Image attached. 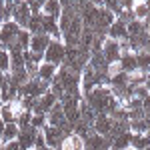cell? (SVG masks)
<instances>
[{"mask_svg": "<svg viewBox=\"0 0 150 150\" xmlns=\"http://www.w3.org/2000/svg\"><path fill=\"white\" fill-rule=\"evenodd\" d=\"M82 98H84V102L88 104L96 114H108L110 116L118 106H122L114 98V94H112V90L108 86H96L90 92H86Z\"/></svg>", "mask_w": 150, "mask_h": 150, "instance_id": "6da1fadb", "label": "cell"}, {"mask_svg": "<svg viewBox=\"0 0 150 150\" xmlns=\"http://www.w3.org/2000/svg\"><path fill=\"white\" fill-rule=\"evenodd\" d=\"M64 58H66V46L62 44V40H50L46 52H44V62L60 68L64 64Z\"/></svg>", "mask_w": 150, "mask_h": 150, "instance_id": "7a4b0ae2", "label": "cell"}, {"mask_svg": "<svg viewBox=\"0 0 150 150\" xmlns=\"http://www.w3.org/2000/svg\"><path fill=\"white\" fill-rule=\"evenodd\" d=\"M50 90V84H46V82H42L38 76H34V78H30V80L24 84L22 88H20V92H18V96H30V98H40V96H44V94Z\"/></svg>", "mask_w": 150, "mask_h": 150, "instance_id": "3957f363", "label": "cell"}, {"mask_svg": "<svg viewBox=\"0 0 150 150\" xmlns=\"http://www.w3.org/2000/svg\"><path fill=\"white\" fill-rule=\"evenodd\" d=\"M20 30H22V28L14 22V20L2 22V28H0V42L6 46V50H10V48L14 46L16 36H18V32H20Z\"/></svg>", "mask_w": 150, "mask_h": 150, "instance_id": "277c9868", "label": "cell"}, {"mask_svg": "<svg viewBox=\"0 0 150 150\" xmlns=\"http://www.w3.org/2000/svg\"><path fill=\"white\" fill-rule=\"evenodd\" d=\"M42 134H44V140H46V146H48V148H54V150H60V146H62L64 138H66V136H70V134H66V132H64V130L54 128V126H48V124L42 128Z\"/></svg>", "mask_w": 150, "mask_h": 150, "instance_id": "5b68a950", "label": "cell"}, {"mask_svg": "<svg viewBox=\"0 0 150 150\" xmlns=\"http://www.w3.org/2000/svg\"><path fill=\"white\" fill-rule=\"evenodd\" d=\"M20 112H22V106H20L18 100H14V102H4L0 106V120H2L4 124H14Z\"/></svg>", "mask_w": 150, "mask_h": 150, "instance_id": "8992f818", "label": "cell"}, {"mask_svg": "<svg viewBox=\"0 0 150 150\" xmlns=\"http://www.w3.org/2000/svg\"><path fill=\"white\" fill-rule=\"evenodd\" d=\"M58 104V98L54 96V94L48 90L44 96H40L38 100H36V106L32 108V114H42V116H48V112L54 108Z\"/></svg>", "mask_w": 150, "mask_h": 150, "instance_id": "52a82bcc", "label": "cell"}, {"mask_svg": "<svg viewBox=\"0 0 150 150\" xmlns=\"http://www.w3.org/2000/svg\"><path fill=\"white\" fill-rule=\"evenodd\" d=\"M102 56L106 58L108 64H114V62H120V56H122V50H120V44L116 40H110L106 38L102 44Z\"/></svg>", "mask_w": 150, "mask_h": 150, "instance_id": "ba28073f", "label": "cell"}, {"mask_svg": "<svg viewBox=\"0 0 150 150\" xmlns=\"http://www.w3.org/2000/svg\"><path fill=\"white\" fill-rule=\"evenodd\" d=\"M30 8H28V2H16L14 4V12H12V20L18 24L22 30H26L28 20H30Z\"/></svg>", "mask_w": 150, "mask_h": 150, "instance_id": "9c48e42d", "label": "cell"}, {"mask_svg": "<svg viewBox=\"0 0 150 150\" xmlns=\"http://www.w3.org/2000/svg\"><path fill=\"white\" fill-rule=\"evenodd\" d=\"M84 150H110V140L92 132L88 138H84Z\"/></svg>", "mask_w": 150, "mask_h": 150, "instance_id": "30bf717a", "label": "cell"}, {"mask_svg": "<svg viewBox=\"0 0 150 150\" xmlns=\"http://www.w3.org/2000/svg\"><path fill=\"white\" fill-rule=\"evenodd\" d=\"M40 130H36V128L28 126V128H22L20 132H18V144H20V148L22 150H30L34 148V140H36V134H38Z\"/></svg>", "mask_w": 150, "mask_h": 150, "instance_id": "8fae6325", "label": "cell"}, {"mask_svg": "<svg viewBox=\"0 0 150 150\" xmlns=\"http://www.w3.org/2000/svg\"><path fill=\"white\" fill-rule=\"evenodd\" d=\"M112 128V118L108 114H96V120L92 124V132L94 134H100V136H108Z\"/></svg>", "mask_w": 150, "mask_h": 150, "instance_id": "7c38bea8", "label": "cell"}, {"mask_svg": "<svg viewBox=\"0 0 150 150\" xmlns=\"http://www.w3.org/2000/svg\"><path fill=\"white\" fill-rule=\"evenodd\" d=\"M50 36L48 34H34L30 36V48L28 50H32V52H36V54H42L44 56V52H46L48 44H50Z\"/></svg>", "mask_w": 150, "mask_h": 150, "instance_id": "4fadbf2b", "label": "cell"}, {"mask_svg": "<svg viewBox=\"0 0 150 150\" xmlns=\"http://www.w3.org/2000/svg\"><path fill=\"white\" fill-rule=\"evenodd\" d=\"M120 68L124 74H134V72H138V62H136V54L134 52H122V56H120Z\"/></svg>", "mask_w": 150, "mask_h": 150, "instance_id": "5bb4252c", "label": "cell"}, {"mask_svg": "<svg viewBox=\"0 0 150 150\" xmlns=\"http://www.w3.org/2000/svg\"><path fill=\"white\" fill-rule=\"evenodd\" d=\"M128 128H130L132 134H148L150 132V118L148 116H142V118H136V120H130Z\"/></svg>", "mask_w": 150, "mask_h": 150, "instance_id": "9a60e30c", "label": "cell"}, {"mask_svg": "<svg viewBox=\"0 0 150 150\" xmlns=\"http://www.w3.org/2000/svg\"><path fill=\"white\" fill-rule=\"evenodd\" d=\"M60 14H62V2H58V0H48V2H44L42 16H48L52 20H58Z\"/></svg>", "mask_w": 150, "mask_h": 150, "instance_id": "2e32d148", "label": "cell"}, {"mask_svg": "<svg viewBox=\"0 0 150 150\" xmlns=\"http://www.w3.org/2000/svg\"><path fill=\"white\" fill-rule=\"evenodd\" d=\"M56 72H58V66L48 64V62H42V64L38 66V78H40L42 82H46V84H52Z\"/></svg>", "mask_w": 150, "mask_h": 150, "instance_id": "e0dca14e", "label": "cell"}, {"mask_svg": "<svg viewBox=\"0 0 150 150\" xmlns=\"http://www.w3.org/2000/svg\"><path fill=\"white\" fill-rule=\"evenodd\" d=\"M108 38L110 40H116V42H122V40H128V34H126V24H122V22H118L116 20L110 28H108Z\"/></svg>", "mask_w": 150, "mask_h": 150, "instance_id": "ac0fdd59", "label": "cell"}, {"mask_svg": "<svg viewBox=\"0 0 150 150\" xmlns=\"http://www.w3.org/2000/svg\"><path fill=\"white\" fill-rule=\"evenodd\" d=\"M10 54V72H16V70H22L24 68V52L20 48H10L8 50Z\"/></svg>", "mask_w": 150, "mask_h": 150, "instance_id": "d6986e66", "label": "cell"}, {"mask_svg": "<svg viewBox=\"0 0 150 150\" xmlns=\"http://www.w3.org/2000/svg\"><path fill=\"white\" fill-rule=\"evenodd\" d=\"M130 142H132V132L128 130L110 142V150H130Z\"/></svg>", "mask_w": 150, "mask_h": 150, "instance_id": "ffe728a7", "label": "cell"}, {"mask_svg": "<svg viewBox=\"0 0 150 150\" xmlns=\"http://www.w3.org/2000/svg\"><path fill=\"white\" fill-rule=\"evenodd\" d=\"M60 150H84V140H82L78 134H74V132H72L70 136L64 138Z\"/></svg>", "mask_w": 150, "mask_h": 150, "instance_id": "44dd1931", "label": "cell"}, {"mask_svg": "<svg viewBox=\"0 0 150 150\" xmlns=\"http://www.w3.org/2000/svg\"><path fill=\"white\" fill-rule=\"evenodd\" d=\"M130 148H134V150H146V148H150V132H148V134H132Z\"/></svg>", "mask_w": 150, "mask_h": 150, "instance_id": "7402d4cb", "label": "cell"}, {"mask_svg": "<svg viewBox=\"0 0 150 150\" xmlns=\"http://www.w3.org/2000/svg\"><path fill=\"white\" fill-rule=\"evenodd\" d=\"M132 12H134V18H136V20H140V22H144V20L148 18V14H150L146 2H142V0H134Z\"/></svg>", "mask_w": 150, "mask_h": 150, "instance_id": "603a6c76", "label": "cell"}, {"mask_svg": "<svg viewBox=\"0 0 150 150\" xmlns=\"http://www.w3.org/2000/svg\"><path fill=\"white\" fill-rule=\"evenodd\" d=\"M26 30L30 32V36H34V34H44V32H42V14L30 16V20H28V26H26Z\"/></svg>", "mask_w": 150, "mask_h": 150, "instance_id": "cb8c5ba5", "label": "cell"}, {"mask_svg": "<svg viewBox=\"0 0 150 150\" xmlns=\"http://www.w3.org/2000/svg\"><path fill=\"white\" fill-rule=\"evenodd\" d=\"M14 46L20 48L22 52H26V50L30 48V32H28V30H20V32H18V36H16ZM14 46H12V48H14Z\"/></svg>", "mask_w": 150, "mask_h": 150, "instance_id": "d4e9b609", "label": "cell"}, {"mask_svg": "<svg viewBox=\"0 0 150 150\" xmlns=\"http://www.w3.org/2000/svg\"><path fill=\"white\" fill-rule=\"evenodd\" d=\"M136 62H138V72L142 74H150V54L148 52H138L136 54Z\"/></svg>", "mask_w": 150, "mask_h": 150, "instance_id": "484cf974", "label": "cell"}, {"mask_svg": "<svg viewBox=\"0 0 150 150\" xmlns=\"http://www.w3.org/2000/svg\"><path fill=\"white\" fill-rule=\"evenodd\" d=\"M104 8L108 12H112L116 18L122 14V10H124V2L122 0H110V2H104Z\"/></svg>", "mask_w": 150, "mask_h": 150, "instance_id": "4316f807", "label": "cell"}, {"mask_svg": "<svg viewBox=\"0 0 150 150\" xmlns=\"http://www.w3.org/2000/svg\"><path fill=\"white\" fill-rule=\"evenodd\" d=\"M30 126L36 128V130H42V128L46 126V116H42V114H32V118H30Z\"/></svg>", "mask_w": 150, "mask_h": 150, "instance_id": "83f0119b", "label": "cell"}, {"mask_svg": "<svg viewBox=\"0 0 150 150\" xmlns=\"http://www.w3.org/2000/svg\"><path fill=\"white\" fill-rule=\"evenodd\" d=\"M42 6H44V2H40V0L28 2V8H30V14H32V16H36V14H42Z\"/></svg>", "mask_w": 150, "mask_h": 150, "instance_id": "f1b7e54d", "label": "cell"}, {"mask_svg": "<svg viewBox=\"0 0 150 150\" xmlns=\"http://www.w3.org/2000/svg\"><path fill=\"white\" fill-rule=\"evenodd\" d=\"M46 140H44V134H42V130L36 134V140H34V150H46Z\"/></svg>", "mask_w": 150, "mask_h": 150, "instance_id": "f546056e", "label": "cell"}, {"mask_svg": "<svg viewBox=\"0 0 150 150\" xmlns=\"http://www.w3.org/2000/svg\"><path fill=\"white\" fill-rule=\"evenodd\" d=\"M148 96H150V92L146 90V86H144V84L134 88V98H138V100H146Z\"/></svg>", "mask_w": 150, "mask_h": 150, "instance_id": "4dcf8cb0", "label": "cell"}, {"mask_svg": "<svg viewBox=\"0 0 150 150\" xmlns=\"http://www.w3.org/2000/svg\"><path fill=\"white\" fill-rule=\"evenodd\" d=\"M0 150H22L20 148V144H18V140H12V142H6V144H2Z\"/></svg>", "mask_w": 150, "mask_h": 150, "instance_id": "1f68e13d", "label": "cell"}, {"mask_svg": "<svg viewBox=\"0 0 150 150\" xmlns=\"http://www.w3.org/2000/svg\"><path fill=\"white\" fill-rule=\"evenodd\" d=\"M144 86H146V90L150 92V74H146V80H144Z\"/></svg>", "mask_w": 150, "mask_h": 150, "instance_id": "d6a6232c", "label": "cell"}, {"mask_svg": "<svg viewBox=\"0 0 150 150\" xmlns=\"http://www.w3.org/2000/svg\"><path fill=\"white\" fill-rule=\"evenodd\" d=\"M4 126H6V124H4V122L0 120V138H2V134H4Z\"/></svg>", "mask_w": 150, "mask_h": 150, "instance_id": "836d02e7", "label": "cell"}, {"mask_svg": "<svg viewBox=\"0 0 150 150\" xmlns=\"http://www.w3.org/2000/svg\"><path fill=\"white\" fill-rule=\"evenodd\" d=\"M144 52H148V54H150V40H148V44H146V48H144Z\"/></svg>", "mask_w": 150, "mask_h": 150, "instance_id": "e575fe53", "label": "cell"}, {"mask_svg": "<svg viewBox=\"0 0 150 150\" xmlns=\"http://www.w3.org/2000/svg\"><path fill=\"white\" fill-rule=\"evenodd\" d=\"M2 12H4V2H0V16H2Z\"/></svg>", "mask_w": 150, "mask_h": 150, "instance_id": "d590c367", "label": "cell"}, {"mask_svg": "<svg viewBox=\"0 0 150 150\" xmlns=\"http://www.w3.org/2000/svg\"><path fill=\"white\" fill-rule=\"evenodd\" d=\"M4 76H6V74H4V72H0V84H2V80H4Z\"/></svg>", "mask_w": 150, "mask_h": 150, "instance_id": "8d00e7d4", "label": "cell"}, {"mask_svg": "<svg viewBox=\"0 0 150 150\" xmlns=\"http://www.w3.org/2000/svg\"><path fill=\"white\" fill-rule=\"evenodd\" d=\"M0 28H2V18H0Z\"/></svg>", "mask_w": 150, "mask_h": 150, "instance_id": "74e56055", "label": "cell"}, {"mask_svg": "<svg viewBox=\"0 0 150 150\" xmlns=\"http://www.w3.org/2000/svg\"><path fill=\"white\" fill-rule=\"evenodd\" d=\"M0 106H2V98H0Z\"/></svg>", "mask_w": 150, "mask_h": 150, "instance_id": "f35d334b", "label": "cell"}, {"mask_svg": "<svg viewBox=\"0 0 150 150\" xmlns=\"http://www.w3.org/2000/svg\"><path fill=\"white\" fill-rule=\"evenodd\" d=\"M46 150H54V148H46Z\"/></svg>", "mask_w": 150, "mask_h": 150, "instance_id": "ab89813d", "label": "cell"}, {"mask_svg": "<svg viewBox=\"0 0 150 150\" xmlns=\"http://www.w3.org/2000/svg\"><path fill=\"white\" fill-rule=\"evenodd\" d=\"M30 150H34V148H30Z\"/></svg>", "mask_w": 150, "mask_h": 150, "instance_id": "60d3db41", "label": "cell"}, {"mask_svg": "<svg viewBox=\"0 0 150 150\" xmlns=\"http://www.w3.org/2000/svg\"><path fill=\"white\" fill-rule=\"evenodd\" d=\"M146 150H150V148H146Z\"/></svg>", "mask_w": 150, "mask_h": 150, "instance_id": "b9f144b4", "label": "cell"}]
</instances>
